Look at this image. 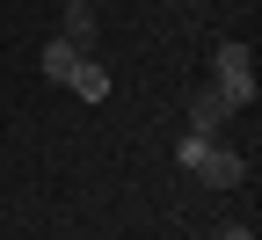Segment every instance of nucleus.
Listing matches in <instances>:
<instances>
[{
  "label": "nucleus",
  "instance_id": "obj_7",
  "mask_svg": "<svg viewBox=\"0 0 262 240\" xmlns=\"http://www.w3.org/2000/svg\"><path fill=\"white\" fill-rule=\"evenodd\" d=\"M211 146H219V139H196V131H182V139H175V160L189 167V175H196V160H204Z\"/></svg>",
  "mask_w": 262,
  "mask_h": 240
},
{
  "label": "nucleus",
  "instance_id": "obj_4",
  "mask_svg": "<svg viewBox=\"0 0 262 240\" xmlns=\"http://www.w3.org/2000/svg\"><path fill=\"white\" fill-rule=\"evenodd\" d=\"M196 175H204L211 189H233V182H248V160H241L233 146H211L204 160H196Z\"/></svg>",
  "mask_w": 262,
  "mask_h": 240
},
{
  "label": "nucleus",
  "instance_id": "obj_2",
  "mask_svg": "<svg viewBox=\"0 0 262 240\" xmlns=\"http://www.w3.org/2000/svg\"><path fill=\"white\" fill-rule=\"evenodd\" d=\"M226 117H233V102H226L211 80L189 95V131H196V139H219V131H226Z\"/></svg>",
  "mask_w": 262,
  "mask_h": 240
},
{
  "label": "nucleus",
  "instance_id": "obj_5",
  "mask_svg": "<svg viewBox=\"0 0 262 240\" xmlns=\"http://www.w3.org/2000/svg\"><path fill=\"white\" fill-rule=\"evenodd\" d=\"M66 88H73L80 102H110V66L80 51V58H73V73H66Z\"/></svg>",
  "mask_w": 262,
  "mask_h": 240
},
{
  "label": "nucleus",
  "instance_id": "obj_8",
  "mask_svg": "<svg viewBox=\"0 0 262 240\" xmlns=\"http://www.w3.org/2000/svg\"><path fill=\"white\" fill-rule=\"evenodd\" d=\"M219 240H255V233L248 226H219Z\"/></svg>",
  "mask_w": 262,
  "mask_h": 240
},
{
  "label": "nucleus",
  "instance_id": "obj_1",
  "mask_svg": "<svg viewBox=\"0 0 262 240\" xmlns=\"http://www.w3.org/2000/svg\"><path fill=\"white\" fill-rule=\"evenodd\" d=\"M211 88L233 102V110H248V102L262 95V80H255V51H248V44H219V51H211Z\"/></svg>",
  "mask_w": 262,
  "mask_h": 240
},
{
  "label": "nucleus",
  "instance_id": "obj_6",
  "mask_svg": "<svg viewBox=\"0 0 262 240\" xmlns=\"http://www.w3.org/2000/svg\"><path fill=\"white\" fill-rule=\"evenodd\" d=\"M73 58H80V51L66 44V37H51V44L37 51V66H44V80H58V88H66V73H73Z\"/></svg>",
  "mask_w": 262,
  "mask_h": 240
},
{
  "label": "nucleus",
  "instance_id": "obj_3",
  "mask_svg": "<svg viewBox=\"0 0 262 240\" xmlns=\"http://www.w3.org/2000/svg\"><path fill=\"white\" fill-rule=\"evenodd\" d=\"M58 37L73 44V51H95L102 22H95V8H88V0H66V15H58Z\"/></svg>",
  "mask_w": 262,
  "mask_h": 240
}]
</instances>
